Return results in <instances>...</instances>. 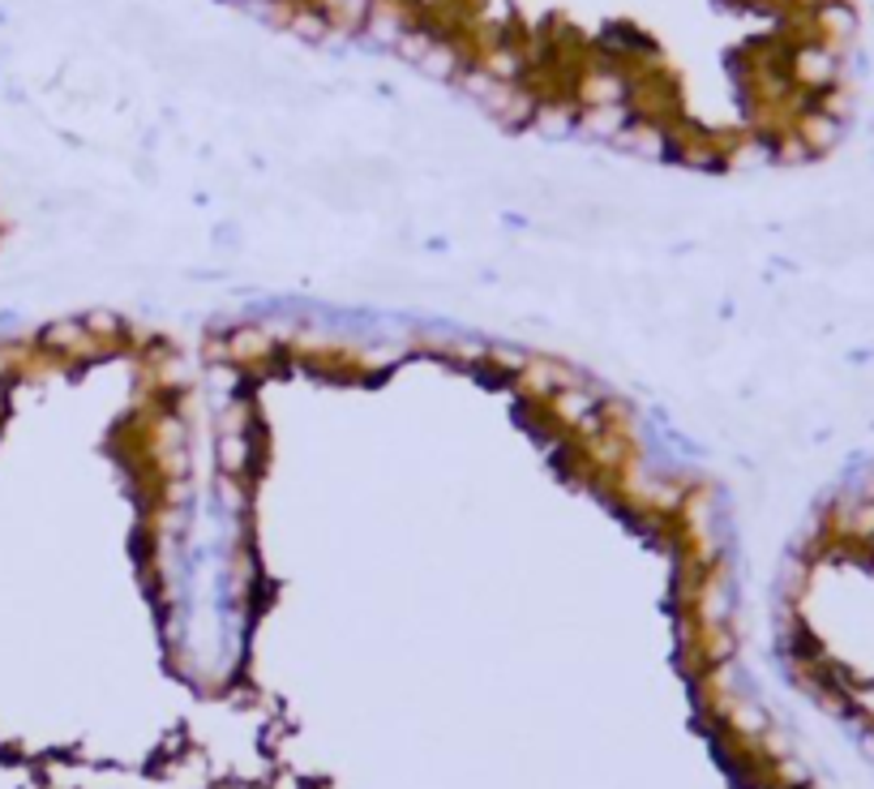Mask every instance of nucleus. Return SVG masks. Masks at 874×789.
Wrapping results in <instances>:
<instances>
[{
	"mask_svg": "<svg viewBox=\"0 0 874 789\" xmlns=\"http://www.w3.org/2000/svg\"><path fill=\"white\" fill-rule=\"evenodd\" d=\"M857 537H871V545H874V506H871V524H862V528H857ZM823 699H828L844 720H853V725H857V734H862L866 751L874 755V674L871 678L849 682V686H840V691L823 695Z\"/></svg>",
	"mask_w": 874,
	"mask_h": 789,
	"instance_id": "obj_1",
	"label": "nucleus"
}]
</instances>
